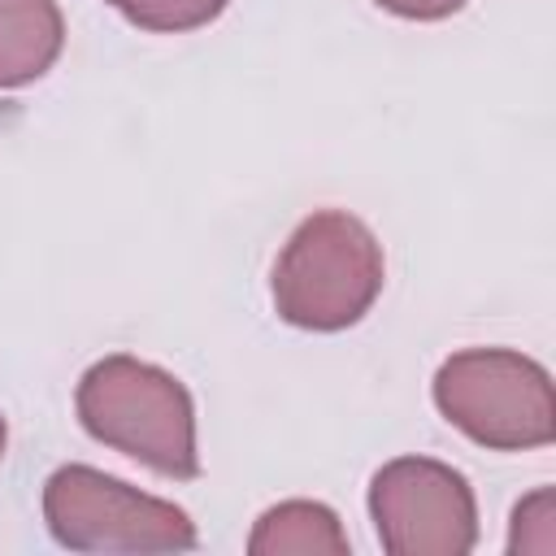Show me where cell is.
<instances>
[{"label": "cell", "instance_id": "ba28073f", "mask_svg": "<svg viewBox=\"0 0 556 556\" xmlns=\"http://www.w3.org/2000/svg\"><path fill=\"white\" fill-rule=\"evenodd\" d=\"M109 4L130 26L161 30V35H169V30H195V26L213 22L226 9V0H109Z\"/></svg>", "mask_w": 556, "mask_h": 556}, {"label": "cell", "instance_id": "30bf717a", "mask_svg": "<svg viewBox=\"0 0 556 556\" xmlns=\"http://www.w3.org/2000/svg\"><path fill=\"white\" fill-rule=\"evenodd\" d=\"M0 456H4V417H0Z\"/></svg>", "mask_w": 556, "mask_h": 556}, {"label": "cell", "instance_id": "8992f818", "mask_svg": "<svg viewBox=\"0 0 556 556\" xmlns=\"http://www.w3.org/2000/svg\"><path fill=\"white\" fill-rule=\"evenodd\" d=\"M65 26L52 0H0V87L39 78L61 52Z\"/></svg>", "mask_w": 556, "mask_h": 556}, {"label": "cell", "instance_id": "7a4b0ae2", "mask_svg": "<svg viewBox=\"0 0 556 556\" xmlns=\"http://www.w3.org/2000/svg\"><path fill=\"white\" fill-rule=\"evenodd\" d=\"M382 291V252L348 213H313L274 265L278 317L304 330H343Z\"/></svg>", "mask_w": 556, "mask_h": 556}, {"label": "cell", "instance_id": "52a82bcc", "mask_svg": "<svg viewBox=\"0 0 556 556\" xmlns=\"http://www.w3.org/2000/svg\"><path fill=\"white\" fill-rule=\"evenodd\" d=\"M248 552H348L339 521L321 504H282L269 508L248 543Z\"/></svg>", "mask_w": 556, "mask_h": 556}, {"label": "cell", "instance_id": "5b68a950", "mask_svg": "<svg viewBox=\"0 0 556 556\" xmlns=\"http://www.w3.org/2000/svg\"><path fill=\"white\" fill-rule=\"evenodd\" d=\"M369 508L391 556H460L478 534L469 482L439 460H395L378 469Z\"/></svg>", "mask_w": 556, "mask_h": 556}, {"label": "cell", "instance_id": "3957f363", "mask_svg": "<svg viewBox=\"0 0 556 556\" xmlns=\"http://www.w3.org/2000/svg\"><path fill=\"white\" fill-rule=\"evenodd\" d=\"M43 517L61 547L74 552H187L195 526L182 508L139 495L87 465H65L43 486Z\"/></svg>", "mask_w": 556, "mask_h": 556}, {"label": "cell", "instance_id": "6da1fadb", "mask_svg": "<svg viewBox=\"0 0 556 556\" xmlns=\"http://www.w3.org/2000/svg\"><path fill=\"white\" fill-rule=\"evenodd\" d=\"M78 421L91 439L152 465L165 478H195V413L178 378L135 356H109L78 382Z\"/></svg>", "mask_w": 556, "mask_h": 556}, {"label": "cell", "instance_id": "277c9868", "mask_svg": "<svg viewBox=\"0 0 556 556\" xmlns=\"http://www.w3.org/2000/svg\"><path fill=\"white\" fill-rule=\"evenodd\" d=\"M434 404L486 447L552 443V382L517 352H460L434 378Z\"/></svg>", "mask_w": 556, "mask_h": 556}, {"label": "cell", "instance_id": "9c48e42d", "mask_svg": "<svg viewBox=\"0 0 556 556\" xmlns=\"http://www.w3.org/2000/svg\"><path fill=\"white\" fill-rule=\"evenodd\" d=\"M378 4L391 9V13H400V17H421V22H430V17L456 13L465 0H378Z\"/></svg>", "mask_w": 556, "mask_h": 556}]
</instances>
